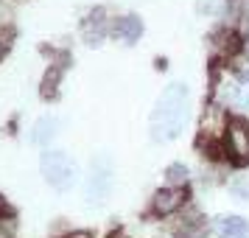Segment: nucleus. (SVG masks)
Returning <instances> with one entry per match:
<instances>
[{"label":"nucleus","mask_w":249,"mask_h":238,"mask_svg":"<svg viewBox=\"0 0 249 238\" xmlns=\"http://www.w3.org/2000/svg\"><path fill=\"white\" fill-rule=\"evenodd\" d=\"M185 112H188V87L185 84L165 87V92L160 95L157 107H154V115H151V137L160 143L174 140L185 124Z\"/></svg>","instance_id":"obj_1"},{"label":"nucleus","mask_w":249,"mask_h":238,"mask_svg":"<svg viewBox=\"0 0 249 238\" xmlns=\"http://www.w3.org/2000/svg\"><path fill=\"white\" fill-rule=\"evenodd\" d=\"M42 174L56 191H68L76 182V163L65 151H48L42 154Z\"/></svg>","instance_id":"obj_2"},{"label":"nucleus","mask_w":249,"mask_h":238,"mask_svg":"<svg viewBox=\"0 0 249 238\" xmlns=\"http://www.w3.org/2000/svg\"><path fill=\"white\" fill-rule=\"evenodd\" d=\"M227 146L238 165L249 163V124L244 118H232L227 126Z\"/></svg>","instance_id":"obj_3"},{"label":"nucleus","mask_w":249,"mask_h":238,"mask_svg":"<svg viewBox=\"0 0 249 238\" xmlns=\"http://www.w3.org/2000/svg\"><path fill=\"white\" fill-rule=\"evenodd\" d=\"M182 204H185V191H182V185L162 188V191H157V193H154V199H151V207H154V213H157V216L177 213Z\"/></svg>","instance_id":"obj_4"},{"label":"nucleus","mask_w":249,"mask_h":238,"mask_svg":"<svg viewBox=\"0 0 249 238\" xmlns=\"http://www.w3.org/2000/svg\"><path fill=\"white\" fill-rule=\"evenodd\" d=\"M213 230L221 238H249V221L241 216H227V219H215Z\"/></svg>","instance_id":"obj_5"},{"label":"nucleus","mask_w":249,"mask_h":238,"mask_svg":"<svg viewBox=\"0 0 249 238\" xmlns=\"http://www.w3.org/2000/svg\"><path fill=\"white\" fill-rule=\"evenodd\" d=\"M112 34L118 37V39H124V42H135V39H140V34H143V23H140V17H135V14L121 17V20L115 23Z\"/></svg>","instance_id":"obj_6"},{"label":"nucleus","mask_w":249,"mask_h":238,"mask_svg":"<svg viewBox=\"0 0 249 238\" xmlns=\"http://www.w3.org/2000/svg\"><path fill=\"white\" fill-rule=\"evenodd\" d=\"M107 191H109V168H104V160H98V163H95V171H92V177H90L92 202H98Z\"/></svg>","instance_id":"obj_7"},{"label":"nucleus","mask_w":249,"mask_h":238,"mask_svg":"<svg viewBox=\"0 0 249 238\" xmlns=\"http://www.w3.org/2000/svg\"><path fill=\"white\" fill-rule=\"evenodd\" d=\"M101 17H104V9H95L92 17L84 23V39H87L90 45H101L104 34H107V23H104Z\"/></svg>","instance_id":"obj_8"},{"label":"nucleus","mask_w":249,"mask_h":238,"mask_svg":"<svg viewBox=\"0 0 249 238\" xmlns=\"http://www.w3.org/2000/svg\"><path fill=\"white\" fill-rule=\"evenodd\" d=\"M53 135H56V121H53V118H42V121H36V126H34V143L45 146V143L53 140Z\"/></svg>","instance_id":"obj_9"},{"label":"nucleus","mask_w":249,"mask_h":238,"mask_svg":"<svg viewBox=\"0 0 249 238\" xmlns=\"http://www.w3.org/2000/svg\"><path fill=\"white\" fill-rule=\"evenodd\" d=\"M165 180H168L171 185H188V165H182V163L168 165V171H165Z\"/></svg>","instance_id":"obj_10"},{"label":"nucleus","mask_w":249,"mask_h":238,"mask_svg":"<svg viewBox=\"0 0 249 238\" xmlns=\"http://www.w3.org/2000/svg\"><path fill=\"white\" fill-rule=\"evenodd\" d=\"M215 39H218V42H215V45L221 48V51H224V54H235L238 48H241V39H238V37L232 34V31H221V34L215 37Z\"/></svg>","instance_id":"obj_11"},{"label":"nucleus","mask_w":249,"mask_h":238,"mask_svg":"<svg viewBox=\"0 0 249 238\" xmlns=\"http://www.w3.org/2000/svg\"><path fill=\"white\" fill-rule=\"evenodd\" d=\"M59 76H62V70H59V68H51L45 73V79H42V95H45V98H53V95H56Z\"/></svg>","instance_id":"obj_12"},{"label":"nucleus","mask_w":249,"mask_h":238,"mask_svg":"<svg viewBox=\"0 0 249 238\" xmlns=\"http://www.w3.org/2000/svg\"><path fill=\"white\" fill-rule=\"evenodd\" d=\"M196 12L207 14V17H215V14L224 12V0H196Z\"/></svg>","instance_id":"obj_13"},{"label":"nucleus","mask_w":249,"mask_h":238,"mask_svg":"<svg viewBox=\"0 0 249 238\" xmlns=\"http://www.w3.org/2000/svg\"><path fill=\"white\" fill-rule=\"evenodd\" d=\"M232 193H235V196H241V199H249V177H247V180L232 182Z\"/></svg>","instance_id":"obj_14"},{"label":"nucleus","mask_w":249,"mask_h":238,"mask_svg":"<svg viewBox=\"0 0 249 238\" xmlns=\"http://www.w3.org/2000/svg\"><path fill=\"white\" fill-rule=\"evenodd\" d=\"M235 73H238V79H241V81H249V62H238Z\"/></svg>","instance_id":"obj_15"},{"label":"nucleus","mask_w":249,"mask_h":238,"mask_svg":"<svg viewBox=\"0 0 249 238\" xmlns=\"http://www.w3.org/2000/svg\"><path fill=\"white\" fill-rule=\"evenodd\" d=\"M70 238H92V236H90V233H73Z\"/></svg>","instance_id":"obj_16"},{"label":"nucleus","mask_w":249,"mask_h":238,"mask_svg":"<svg viewBox=\"0 0 249 238\" xmlns=\"http://www.w3.org/2000/svg\"><path fill=\"white\" fill-rule=\"evenodd\" d=\"M0 213H6V202H3V196H0Z\"/></svg>","instance_id":"obj_17"}]
</instances>
